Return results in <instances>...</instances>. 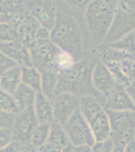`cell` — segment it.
Instances as JSON below:
<instances>
[{"instance_id": "obj_1", "label": "cell", "mask_w": 135, "mask_h": 152, "mask_svg": "<svg viewBox=\"0 0 135 152\" xmlns=\"http://www.w3.org/2000/svg\"><path fill=\"white\" fill-rule=\"evenodd\" d=\"M50 33L51 42L56 47L70 52L76 58L84 52L82 31L73 15L58 8L57 18Z\"/></svg>"}, {"instance_id": "obj_2", "label": "cell", "mask_w": 135, "mask_h": 152, "mask_svg": "<svg viewBox=\"0 0 135 152\" xmlns=\"http://www.w3.org/2000/svg\"><path fill=\"white\" fill-rule=\"evenodd\" d=\"M119 0H92L85 10L88 32L94 40L103 43L114 21Z\"/></svg>"}, {"instance_id": "obj_3", "label": "cell", "mask_w": 135, "mask_h": 152, "mask_svg": "<svg viewBox=\"0 0 135 152\" xmlns=\"http://www.w3.org/2000/svg\"><path fill=\"white\" fill-rule=\"evenodd\" d=\"M95 63L96 61L90 60L77 61L70 72L59 75L56 94L70 92L80 98L85 95L96 98L101 96L95 90L92 81V72Z\"/></svg>"}, {"instance_id": "obj_4", "label": "cell", "mask_w": 135, "mask_h": 152, "mask_svg": "<svg viewBox=\"0 0 135 152\" xmlns=\"http://www.w3.org/2000/svg\"><path fill=\"white\" fill-rule=\"evenodd\" d=\"M135 30V0H119L114 21L103 43H112Z\"/></svg>"}, {"instance_id": "obj_5", "label": "cell", "mask_w": 135, "mask_h": 152, "mask_svg": "<svg viewBox=\"0 0 135 152\" xmlns=\"http://www.w3.org/2000/svg\"><path fill=\"white\" fill-rule=\"evenodd\" d=\"M108 112L111 122V136L115 146L124 147L134 138L135 111Z\"/></svg>"}, {"instance_id": "obj_6", "label": "cell", "mask_w": 135, "mask_h": 152, "mask_svg": "<svg viewBox=\"0 0 135 152\" xmlns=\"http://www.w3.org/2000/svg\"><path fill=\"white\" fill-rule=\"evenodd\" d=\"M62 126L67 132L70 143L73 146H92L95 143L90 124L83 117L79 109Z\"/></svg>"}, {"instance_id": "obj_7", "label": "cell", "mask_w": 135, "mask_h": 152, "mask_svg": "<svg viewBox=\"0 0 135 152\" xmlns=\"http://www.w3.org/2000/svg\"><path fill=\"white\" fill-rule=\"evenodd\" d=\"M28 11L40 26L52 29L57 18L58 5L55 0H28L25 1Z\"/></svg>"}, {"instance_id": "obj_8", "label": "cell", "mask_w": 135, "mask_h": 152, "mask_svg": "<svg viewBox=\"0 0 135 152\" xmlns=\"http://www.w3.org/2000/svg\"><path fill=\"white\" fill-rule=\"evenodd\" d=\"M39 124L33 108L20 111L16 114L14 125L11 128L13 140L22 145L31 143L32 132Z\"/></svg>"}, {"instance_id": "obj_9", "label": "cell", "mask_w": 135, "mask_h": 152, "mask_svg": "<svg viewBox=\"0 0 135 152\" xmlns=\"http://www.w3.org/2000/svg\"><path fill=\"white\" fill-rule=\"evenodd\" d=\"M54 121L63 125L78 109L80 97L70 92H60L53 99Z\"/></svg>"}, {"instance_id": "obj_10", "label": "cell", "mask_w": 135, "mask_h": 152, "mask_svg": "<svg viewBox=\"0 0 135 152\" xmlns=\"http://www.w3.org/2000/svg\"><path fill=\"white\" fill-rule=\"evenodd\" d=\"M92 81L95 90L105 99L119 87L107 66L101 61H96L94 65Z\"/></svg>"}, {"instance_id": "obj_11", "label": "cell", "mask_w": 135, "mask_h": 152, "mask_svg": "<svg viewBox=\"0 0 135 152\" xmlns=\"http://www.w3.org/2000/svg\"><path fill=\"white\" fill-rule=\"evenodd\" d=\"M29 13L25 0H0V22L17 27Z\"/></svg>"}, {"instance_id": "obj_12", "label": "cell", "mask_w": 135, "mask_h": 152, "mask_svg": "<svg viewBox=\"0 0 135 152\" xmlns=\"http://www.w3.org/2000/svg\"><path fill=\"white\" fill-rule=\"evenodd\" d=\"M59 49V48L51 41L40 44H35L30 50L33 66L40 73L46 70H51V61Z\"/></svg>"}, {"instance_id": "obj_13", "label": "cell", "mask_w": 135, "mask_h": 152, "mask_svg": "<svg viewBox=\"0 0 135 152\" xmlns=\"http://www.w3.org/2000/svg\"><path fill=\"white\" fill-rule=\"evenodd\" d=\"M0 50L18 66L21 67L33 66L29 49L18 39L11 42L0 43Z\"/></svg>"}, {"instance_id": "obj_14", "label": "cell", "mask_w": 135, "mask_h": 152, "mask_svg": "<svg viewBox=\"0 0 135 152\" xmlns=\"http://www.w3.org/2000/svg\"><path fill=\"white\" fill-rule=\"evenodd\" d=\"M104 109L110 111H135V102L126 88L118 87L106 98Z\"/></svg>"}, {"instance_id": "obj_15", "label": "cell", "mask_w": 135, "mask_h": 152, "mask_svg": "<svg viewBox=\"0 0 135 152\" xmlns=\"http://www.w3.org/2000/svg\"><path fill=\"white\" fill-rule=\"evenodd\" d=\"M39 27V24L29 13L16 27L18 39L25 47H27L29 50L35 46L36 34Z\"/></svg>"}, {"instance_id": "obj_16", "label": "cell", "mask_w": 135, "mask_h": 152, "mask_svg": "<svg viewBox=\"0 0 135 152\" xmlns=\"http://www.w3.org/2000/svg\"><path fill=\"white\" fill-rule=\"evenodd\" d=\"M95 142L110 138L111 122L108 112L104 109L89 122Z\"/></svg>"}, {"instance_id": "obj_17", "label": "cell", "mask_w": 135, "mask_h": 152, "mask_svg": "<svg viewBox=\"0 0 135 152\" xmlns=\"http://www.w3.org/2000/svg\"><path fill=\"white\" fill-rule=\"evenodd\" d=\"M33 110L39 123H51L54 121L52 100L48 99L41 91L37 93Z\"/></svg>"}, {"instance_id": "obj_18", "label": "cell", "mask_w": 135, "mask_h": 152, "mask_svg": "<svg viewBox=\"0 0 135 152\" xmlns=\"http://www.w3.org/2000/svg\"><path fill=\"white\" fill-rule=\"evenodd\" d=\"M21 67L14 66L0 75V88L13 94L21 84Z\"/></svg>"}, {"instance_id": "obj_19", "label": "cell", "mask_w": 135, "mask_h": 152, "mask_svg": "<svg viewBox=\"0 0 135 152\" xmlns=\"http://www.w3.org/2000/svg\"><path fill=\"white\" fill-rule=\"evenodd\" d=\"M77 58L68 51L59 49L51 61V70L56 72L59 75L64 74L72 69L77 63Z\"/></svg>"}, {"instance_id": "obj_20", "label": "cell", "mask_w": 135, "mask_h": 152, "mask_svg": "<svg viewBox=\"0 0 135 152\" xmlns=\"http://www.w3.org/2000/svg\"><path fill=\"white\" fill-rule=\"evenodd\" d=\"M104 110L98 98L92 95H85L80 98L79 110L88 122Z\"/></svg>"}, {"instance_id": "obj_21", "label": "cell", "mask_w": 135, "mask_h": 152, "mask_svg": "<svg viewBox=\"0 0 135 152\" xmlns=\"http://www.w3.org/2000/svg\"><path fill=\"white\" fill-rule=\"evenodd\" d=\"M37 93V91L21 83L18 88L13 94L20 111L33 108Z\"/></svg>"}, {"instance_id": "obj_22", "label": "cell", "mask_w": 135, "mask_h": 152, "mask_svg": "<svg viewBox=\"0 0 135 152\" xmlns=\"http://www.w3.org/2000/svg\"><path fill=\"white\" fill-rule=\"evenodd\" d=\"M59 75L53 70H46L41 73V92L45 96L54 99L56 94Z\"/></svg>"}, {"instance_id": "obj_23", "label": "cell", "mask_w": 135, "mask_h": 152, "mask_svg": "<svg viewBox=\"0 0 135 152\" xmlns=\"http://www.w3.org/2000/svg\"><path fill=\"white\" fill-rule=\"evenodd\" d=\"M21 82L37 92L41 91V73L35 66L21 67Z\"/></svg>"}, {"instance_id": "obj_24", "label": "cell", "mask_w": 135, "mask_h": 152, "mask_svg": "<svg viewBox=\"0 0 135 152\" xmlns=\"http://www.w3.org/2000/svg\"><path fill=\"white\" fill-rule=\"evenodd\" d=\"M108 44L127 55L129 58H135V35L134 32Z\"/></svg>"}, {"instance_id": "obj_25", "label": "cell", "mask_w": 135, "mask_h": 152, "mask_svg": "<svg viewBox=\"0 0 135 152\" xmlns=\"http://www.w3.org/2000/svg\"><path fill=\"white\" fill-rule=\"evenodd\" d=\"M48 143L59 147L60 148H64L70 141L67 137V132L62 125L53 121L51 123L50 133L48 137Z\"/></svg>"}, {"instance_id": "obj_26", "label": "cell", "mask_w": 135, "mask_h": 152, "mask_svg": "<svg viewBox=\"0 0 135 152\" xmlns=\"http://www.w3.org/2000/svg\"><path fill=\"white\" fill-rule=\"evenodd\" d=\"M50 129L51 123H39L32 132L31 143L37 146V148L48 143Z\"/></svg>"}, {"instance_id": "obj_27", "label": "cell", "mask_w": 135, "mask_h": 152, "mask_svg": "<svg viewBox=\"0 0 135 152\" xmlns=\"http://www.w3.org/2000/svg\"><path fill=\"white\" fill-rule=\"evenodd\" d=\"M0 110L14 114H18L20 112L14 95L1 88H0Z\"/></svg>"}, {"instance_id": "obj_28", "label": "cell", "mask_w": 135, "mask_h": 152, "mask_svg": "<svg viewBox=\"0 0 135 152\" xmlns=\"http://www.w3.org/2000/svg\"><path fill=\"white\" fill-rule=\"evenodd\" d=\"M17 39V28L10 23L0 22V43L11 42Z\"/></svg>"}, {"instance_id": "obj_29", "label": "cell", "mask_w": 135, "mask_h": 152, "mask_svg": "<svg viewBox=\"0 0 135 152\" xmlns=\"http://www.w3.org/2000/svg\"><path fill=\"white\" fill-rule=\"evenodd\" d=\"M119 65L124 75L132 83L135 80V58L123 59L119 61Z\"/></svg>"}, {"instance_id": "obj_30", "label": "cell", "mask_w": 135, "mask_h": 152, "mask_svg": "<svg viewBox=\"0 0 135 152\" xmlns=\"http://www.w3.org/2000/svg\"><path fill=\"white\" fill-rule=\"evenodd\" d=\"M114 146L112 140L108 138L103 140L95 142L92 146V152H113Z\"/></svg>"}, {"instance_id": "obj_31", "label": "cell", "mask_w": 135, "mask_h": 152, "mask_svg": "<svg viewBox=\"0 0 135 152\" xmlns=\"http://www.w3.org/2000/svg\"><path fill=\"white\" fill-rule=\"evenodd\" d=\"M16 114L0 110V129H10L14 125Z\"/></svg>"}, {"instance_id": "obj_32", "label": "cell", "mask_w": 135, "mask_h": 152, "mask_svg": "<svg viewBox=\"0 0 135 152\" xmlns=\"http://www.w3.org/2000/svg\"><path fill=\"white\" fill-rule=\"evenodd\" d=\"M13 141V134L10 129H0V150Z\"/></svg>"}, {"instance_id": "obj_33", "label": "cell", "mask_w": 135, "mask_h": 152, "mask_svg": "<svg viewBox=\"0 0 135 152\" xmlns=\"http://www.w3.org/2000/svg\"><path fill=\"white\" fill-rule=\"evenodd\" d=\"M62 1L74 9L85 10L92 0H62Z\"/></svg>"}, {"instance_id": "obj_34", "label": "cell", "mask_w": 135, "mask_h": 152, "mask_svg": "<svg viewBox=\"0 0 135 152\" xmlns=\"http://www.w3.org/2000/svg\"><path fill=\"white\" fill-rule=\"evenodd\" d=\"M14 66H17V64L0 50V74Z\"/></svg>"}, {"instance_id": "obj_35", "label": "cell", "mask_w": 135, "mask_h": 152, "mask_svg": "<svg viewBox=\"0 0 135 152\" xmlns=\"http://www.w3.org/2000/svg\"><path fill=\"white\" fill-rule=\"evenodd\" d=\"M21 148H22V144L17 141L13 140L6 147L2 148L0 150V152H21Z\"/></svg>"}, {"instance_id": "obj_36", "label": "cell", "mask_w": 135, "mask_h": 152, "mask_svg": "<svg viewBox=\"0 0 135 152\" xmlns=\"http://www.w3.org/2000/svg\"><path fill=\"white\" fill-rule=\"evenodd\" d=\"M62 148L53 145L51 143H46L39 148V152H61Z\"/></svg>"}, {"instance_id": "obj_37", "label": "cell", "mask_w": 135, "mask_h": 152, "mask_svg": "<svg viewBox=\"0 0 135 152\" xmlns=\"http://www.w3.org/2000/svg\"><path fill=\"white\" fill-rule=\"evenodd\" d=\"M21 152H39V148H37L32 143H29L22 145Z\"/></svg>"}, {"instance_id": "obj_38", "label": "cell", "mask_w": 135, "mask_h": 152, "mask_svg": "<svg viewBox=\"0 0 135 152\" xmlns=\"http://www.w3.org/2000/svg\"><path fill=\"white\" fill-rule=\"evenodd\" d=\"M73 152H92V146L78 145L73 146Z\"/></svg>"}, {"instance_id": "obj_39", "label": "cell", "mask_w": 135, "mask_h": 152, "mask_svg": "<svg viewBox=\"0 0 135 152\" xmlns=\"http://www.w3.org/2000/svg\"><path fill=\"white\" fill-rule=\"evenodd\" d=\"M126 90L128 91V93L131 95V98L133 99L134 102H135V80L126 88Z\"/></svg>"}, {"instance_id": "obj_40", "label": "cell", "mask_w": 135, "mask_h": 152, "mask_svg": "<svg viewBox=\"0 0 135 152\" xmlns=\"http://www.w3.org/2000/svg\"><path fill=\"white\" fill-rule=\"evenodd\" d=\"M125 152H135V140H133L124 146Z\"/></svg>"}, {"instance_id": "obj_41", "label": "cell", "mask_w": 135, "mask_h": 152, "mask_svg": "<svg viewBox=\"0 0 135 152\" xmlns=\"http://www.w3.org/2000/svg\"><path fill=\"white\" fill-rule=\"evenodd\" d=\"M61 152H73V146L70 143H69L61 149Z\"/></svg>"}, {"instance_id": "obj_42", "label": "cell", "mask_w": 135, "mask_h": 152, "mask_svg": "<svg viewBox=\"0 0 135 152\" xmlns=\"http://www.w3.org/2000/svg\"><path fill=\"white\" fill-rule=\"evenodd\" d=\"M113 152H125V151H124V147H121V146H114Z\"/></svg>"}, {"instance_id": "obj_43", "label": "cell", "mask_w": 135, "mask_h": 152, "mask_svg": "<svg viewBox=\"0 0 135 152\" xmlns=\"http://www.w3.org/2000/svg\"><path fill=\"white\" fill-rule=\"evenodd\" d=\"M134 140H135V131H134Z\"/></svg>"}, {"instance_id": "obj_44", "label": "cell", "mask_w": 135, "mask_h": 152, "mask_svg": "<svg viewBox=\"0 0 135 152\" xmlns=\"http://www.w3.org/2000/svg\"><path fill=\"white\" fill-rule=\"evenodd\" d=\"M134 35H135V30H134Z\"/></svg>"}, {"instance_id": "obj_45", "label": "cell", "mask_w": 135, "mask_h": 152, "mask_svg": "<svg viewBox=\"0 0 135 152\" xmlns=\"http://www.w3.org/2000/svg\"><path fill=\"white\" fill-rule=\"evenodd\" d=\"M25 1H28V0H25Z\"/></svg>"}, {"instance_id": "obj_46", "label": "cell", "mask_w": 135, "mask_h": 152, "mask_svg": "<svg viewBox=\"0 0 135 152\" xmlns=\"http://www.w3.org/2000/svg\"><path fill=\"white\" fill-rule=\"evenodd\" d=\"M0 75H1V74H0Z\"/></svg>"}]
</instances>
